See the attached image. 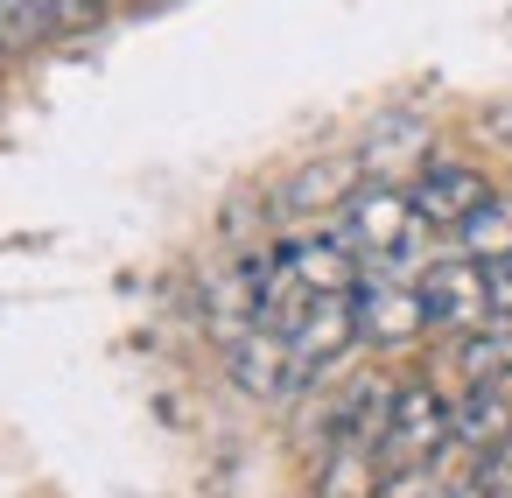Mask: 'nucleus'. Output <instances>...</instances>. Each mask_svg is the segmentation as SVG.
<instances>
[{"instance_id":"nucleus-9","label":"nucleus","mask_w":512,"mask_h":498,"mask_svg":"<svg viewBox=\"0 0 512 498\" xmlns=\"http://www.w3.org/2000/svg\"><path fill=\"white\" fill-rule=\"evenodd\" d=\"M456 253H470V260H512V197H484L463 225H456Z\"/></svg>"},{"instance_id":"nucleus-2","label":"nucleus","mask_w":512,"mask_h":498,"mask_svg":"<svg viewBox=\"0 0 512 498\" xmlns=\"http://www.w3.org/2000/svg\"><path fill=\"white\" fill-rule=\"evenodd\" d=\"M449 442H456V400H442L428 379L393 386L386 435H379V463H386V470H421V463H435Z\"/></svg>"},{"instance_id":"nucleus-16","label":"nucleus","mask_w":512,"mask_h":498,"mask_svg":"<svg viewBox=\"0 0 512 498\" xmlns=\"http://www.w3.org/2000/svg\"><path fill=\"white\" fill-rule=\"evenodd\" d=\"M0 64H8V29H0Z\"/></svg>"},{"instance_id":"nucleus-6","label":"nucleus","mask_w":512,"mask_h":498,"mask_svg":"<svg viewBox=\"0 0 512 498\" xmlns=\"http://www.w3.org/2000/svg\"><path fill=\"white\" fill-rule=\"evenodd\" d=\"M407 197H414V211H421L428 232H456V225L491 197V183H484L477 169H463V162H435V169H421V183H414Z\"/></svg>"},{"instance_id":"nucleus-1","label":"nucleus","mask_w":512,"mask_h":498,"mask_svg":"<svg viewBox=\"0 0 512 498\" xmlns=\"http://www.w3.org/2000/svg\"><path fill=\"white\" fill-rule=\"evenodd\" d=\"M337 232L351 239V253H358L365 274H393V281H400L407 260H421V239H428L414 197L393 190V183H365V190H351Z\"/></svg>"},{"instance_id":"nucleus-12","label":"nucleus","mask_w":512,"mask_h":498,"mask_svg":"<svg viewBox=\"0 0 512 498\" xmlns=\"http://www.w3.org/2000/svg\"><path fill=\"white\" fill-rule=\"evenodd\" d=\"M372 498H449V484L435 477V463H421V470H386Z\"/></svg>"},{"instance_id":"nucleus-15","label":"nucleus","mask_w":512,"mask_h":498,"mask_svg":"<svg viewBox=\"0 0 512 498\" xmlns=\"http://www.w3.org/2000/svg\"><path fill=\"white\" fill-rule=\"evenodd\" d=\"M491 134H498V141L512 148V106H505V113H491Z\"/></svg>"},{"instance_id":"nucleus-5","label":"nucleus","mask_w":512,"mask_h":498,"mask_svg":"<svg viewBox=\"0 0 512 498\" xmlns=\"http://www.w3.org/2000/svg\"><path fill=\"white\" fill-rule=\"evenodd\" d=\"M351 309H358V337H372V344H414L428 330L421 288L414 281H393V274H365L351 288Z\"/></svg>"},{"instance_id":"nucleus-11","label":"nucleus","mask_w":512,"mask_h":498,"mask_svg":"<svg viewBox=\"0 0 512 498\" xmlns=\"http://www.w3.org/2000/svg\"><path fill=\"white\" fill-rule=\"evenodd\" d=\"M0 29H8V43H43L57 22V0H0Z\"/></svg>"},{"instance_id":"nucleus-13","label":"nucleus","mask_w":512,"mask_h":498,"mask_svg":"<svg viewBox=\"0 0 512 498\" xmlns=\"http://www.w3.org/2000/svg\"><path fill=\"white\" fill-rule=\"evenodd\" d=\"M99 15V0H57V22L64 29H78V22H92Z\"/></svg>"},{"instance_id":"nucleus-8","label":"nucleus","mask_w":512,"mask_h":498,"mask_svg":"<svg viewBox=\"0 0 512 498\" xmlns=\"http://www.w3.org/2000/svg\"><path fill=\"white\" fill-rule=\"evenodd\" d=\"M456 442H470V449H505L512 442V407H505L498 386H470L456 400Z\"/></svg>"},{"instance_id":"nucleus-3","label":"nucleus","mask_w":512,"mask_h":498,"mask_svg":"<svg viewBox=\"0 0 512 498\" xmlns=\"http://www.w3.org/2000/svg\"><path fill=\"white\" fill-rule=\"evenodd\" d=\"M414 288H421L428 330H477V323H491V267L470 260V253L428 260Z\"/></svg>"},{"instance_id":"nucleus-14","label":"nucleus","mask_w":512,"mask_h":498,"mask_svg":"<svg viewBox=\"0 0 512 498\" xmlns=\"http://www.w3.org/2000/svg\"><path fill=\"white\" fill-rule=\"evenodd\" d=\"M449 498H491V484L470 470V477H449Z\"/></svg>"},{"instance_id":"nucleus-10","label":"nucleus","mask_w":512,"mask_h":498,"mask_svg":"<svg viewBox=\"0 0 512 498\" xmlns=\"http://www.w3.org/2000/svg\"><path fill=\"white\" fill-rule=\"evenodd\" d=\"M456 365H463L470 386H498V372H512V330H505V323H477V330H463Z\"/></svg>"},{"instance_id":"nucleus-7","label":"nucleus","mask_w":512,"mask_h":498,"mask_svg":"<svg viewBox=\"0 0 512 498\" xmlns=\"http://www.w3.org/2000/svg\"><path fill=\"white\" fill-rule=\"evenodd\" d=\"M232 379H239L246 393H260V400H281V393H295L288 330H267V323L239 330V337H232Z\"/></svg>"},{"instance_id":"nucleus-4","label":"nucleus","mask_w":512,"mask_h":498,"mask_svg":"<svg viewBox=\"0 0 512 498\" xmlns=\"http://www.w3.org/2000/svg\"><path fill=\"white\" fill-rule=\"evenodd\" d=\"M358 344V309H351V295H316L295 323H288V358H295V386H309V379H323L344 351Z\"/></svg>"}]
</instances>
